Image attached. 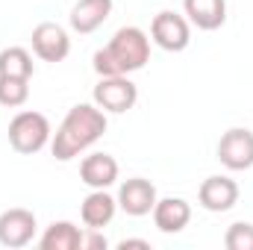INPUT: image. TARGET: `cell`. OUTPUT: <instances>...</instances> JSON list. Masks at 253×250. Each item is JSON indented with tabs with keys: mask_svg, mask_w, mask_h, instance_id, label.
<instances>
[{
	"mask_svg": "<svg viewBox=\"0 0 253 250\" xmlns=\"http://www.w3.org/2000/svg\"><path fill=\"white\" fill-rule=\"evenodd\" d=\"M106 132V112L91 100V103H77L68 109L59 129L50 138V153L59 162H71L80 153H85L91 144H97Z\"/></svg>",
	"mask_w": 253,
	"mask_h": 250,
	"instance_id": "1",
	"label": "cell"
},
{
	"mask_svg": "<svg viewBox=\"0 0 253 250\" xmlns=\"http://www.w3.org/2000/svg\"><path fill=\"white\" fill-rule=\"evenodd\" d=\"M150 62V39L141 27H121L106 47L94 53L97 77H129Z\"/></svg>",
	"mask_w": 253,
	"mask_h": 250,
	"instance_id": "2",
	"label": "cell"
},
{
	"mask_svg": "<svg viewBox=\"0 0 253 250\" xmlns=\"http://www.w3.org/2000/svg\"><path fill=\"white\" fill-rule=\"evenodd\" d=\"M50 138H53L50 121L36 109H24L9 121V144L24 156H33V153L44 150L50 144Z\"/></svg>",
	"mask_w": 253,
	"mask_h": 250,
	"instance_id": "3",
	"label": "cell"
},
{
	"mask_svg": "<svg viewBox=\"0 0 253 250\" xmlns=\"http://www.w3.org/2000/svg\"><path fill=\"white\" fill-rule=\"evenodd\" d=\"M91 100L103 112L121 115V112H129L138 103V85L129 77H100V83L91 91Z\"/></svg>",
	"mask_w": 253,
	"mask_h": 250,
	"instance_id": "4",
	"label": "cell"
},
{
	"mask_svg": "<svg viewBox=\"0 0 253 250\" xmlns=\"http://www.w3.org/2000/svg\"><path fill=\"white\" fill-rule=\"evenodd\" d=\"M150 42L156 44V47H162V50H168V53H180V50H186L191 42V24L189 18H183V15H177V12H159V15H153V21H150Z\"/></svg>",
	"mask_w": 253,
	"mask_h": 250,
	"instance_id": "5",
	"label": "cell"
},
{
	"mask_svg": "<svg viewBox=\"0 0 253 250\" xmlns=\"http://www.w3.org/2000/svg\"><path fill=\"white\" fill-rule=\"evenodd\" d=\"M218 162L227 171H251L253 168V132L248 126H233L218 141Z\"/></svg>",
	"mask_w": 253,
	"mask_h": 250,
	"instance_id": "6",
	"label": "cell"
},
{
	"mask_svg": "<svg viewBox=\"0 0 253 250\" xmlns=\"http://www.w3.org/2000/svg\"><path fill=\"white\" fill-rule=\"evenodd\" d=\"M33 53L42 59V62H65L68 53H71V39H68V30L56 21H42L33 27Z\"/></svg>",
	"mask_w": 253,
	"mask_h": 250,
	"instance_id": "7",
	"label": "cell"
},
{
	"mask_svg": "<svg viewBox=\"0 0 253 250\" xmlns=\"http://www.w3.org/2000/svg\"><path fill=\"white\" fill-rule=\"evenodd\" d=\"M36 227H39L36 212L21 209V206L6 209V212H0V245L12 250L27 248L36 239Z\"/></svg>",
	"mask_w": 253,
	"mask_h": 250,
	"instance_id": "8",
	"label": "cell"
},
{
	"mask_svg": "<svg viewBox=\"0 0 253 250\" xmlns=\"http://www.w3.org/2000/svg\"><path fill=\"white\" fill-rule=\"evenodd\" d=\"M159 194H156V186L144 177H129L126 183H121L118 188V209L126 212L129 218H144L153 212Z\"/></svg>",
	"mask_w": 253,
	"mask_h": 250,
	"instance_id": "9",
	"label": "cell"
},
{
	"mask_svg": "<svg viewBox=\"0 0 253 250\" xmlns=\"http://www.w3.org/2000/svg\"><path fill=\"white\" fill-rule=\"evenodd\" d=\"M197 200L206 212H230L239 203V183L224 174L206 177L197 188Z\"/></svg>",
	"mask_w": 253,
	"mask_h": 250,
	"instance_id": "10",
	"label": "cell"
},
{
	"mask_svg": "<svg viewBox=\"0 0 253 250\" xmlns=\"http://www.w3.org/2000/svg\"><path fill=\"white\" fill-rule=\"evenodd\" d=\"M118 212V197H112L106 188H91L80 206V218L85 224V230H103L112 224Z\"/></svg>",
	"mask_w": 253,
	"mask_h": 250,
	"instance_id": "11",
	"label": "cell"
},
{
	"mask_svg": "<svg viewBox=\"0 0 253 250\" xmlns=\"http://www.w3.org/2000/svg\"><path fill=\"white\" fill-rule=\"evenodd\" d=\"M150 215H153V224H156L159 233L177 236V233H183L189 227L191 206H189V200H183V197H162V200H156Z\"/></svg>",
	"mask_w": 253,
	"mask_h": 250,
	"instance_id": "12",
	"label": "cell"
},
{
	"mask_svg": "<svg viewBox=\"0 0 253 250\" xmlns=\"http://www.w3.org/2000/svg\"><path fill=\"white\" fill-rule=\"evenodd\" d=\"M112 15V0H77L71 9V30L80 36H88L100 30Z\"/></svg>",
	"mask_w": 253,
	"mask_h": 250,
	"instance_id": "13",
	"label": "cell"
},
{
	"mask_svg": "<svg viewBox=\"0 0 253 250\" xmlns=\"http://www.w3.org/2000/svg\"><path fill=\"white\" fill-rule=\"evenodd\" d=\"M118 159L109 153H88L80 162V180L88 188H109L118 183Z\"/></svg>",
	"mask_w": 253,
	"mask_h": 250,
	"instance_id": "14",
	"label": "cell"
},
{
	"mask_svg": "<svg viewBox=\"0 0 253 250\" xmlns=\"http://www.w3.org/2000/svg\"><path fill=\"white\" fill-rule=\"evenodd\" d=\"M183 9L189 15V24L197 30H218L227 21V0H183Z\"/></svg>",
	"mask_w": 253,
	"mask_h": 250,
	"instance_id": "15",
	"label": "cell"
},
{
	"mask_svg": "<svg viewBox=\"0 0 253 250\" xmlns=\"http://www.w3.org/2000/svg\"><path fill=\"white\" fill-rule=\"evenodd\" d=\"M83 230L71 221H53L42 239H39V248L42 250H83Z\"/></svg>",
	"mask_w": 253,
	"mask_h": 250,
	"instance_id": "16",
	"label": "cell"
},
{
	"mask_svg": "<svg viewBox=\"0 0 253 250\" xmlns=\"http://www.w3.org/2000/svg\"><path fill=\"white\" fill-rule=\"evenodd\" d=\"M36 74V65L30 50L24 47H3L0 50V77H21V80H30Z\"/></svg>",
	"mask_w": 253,
	"mask_h": 250,
	"instance_id": "17",
	"label": "cell"
},
{
	"mask_svg": "<svg viewBox=\"0 0 253 250\" xmlns=\"http://www.w3.org/2000/svg\"><path fill=\"white\" fill-rule=\"evenodd\" d=\"M30 97V80L21 77H0V106L6 109H18L24 106Z\"/></svg>",
	"mask_w": 253,
	"mask_h": 250,
	"instance_id": "18",
	"label": "cell"
},
{
	"mask_svg": "<svg viewBox=\"0 0 253 250\" xmlns=\"http://www.w3.org/2000/svg\"><path fill=\"white\" fill-rule=\"evenodd\" d=\"M224 245H227V250H253V224H248V221L230 224L224 233Z\"/></svg>",
	"mask_w": 253,
	"mask_h": 250,
	"instance_id": "19",
	"label": "cell"
},
{
	"mask_svg": "<svg viewBox=\"0 0 253 250\" xmlns=\"http://www.w3.org/2000/svg\"><path fill=\"white\" fill-rule=\"evenodd\" d=\"M83 248H94V250H106L109 248V242H106V236L100 233V230H88V236H83Z\"/></svg>",
	"mask_w": 253,
	"mask_h": 250,
	"instance_id": "20",
	"label": "cell"
},
{
	"mask_svg": "<svg viewBox=\"0 0 253 250\" xmlns=\"http://www.w3.org/2000/svg\"><path fill=\"white\" fill-rule=\"evenodd\" d=\"M118 248H121V250H129V248L150 250V242H147V239H124V242H118Z\"/></svg>",
	"mask_w": 253,
	"mask_h": 250,
	"instance_id": "21",
	"label": "cell"
}]
</instances>
